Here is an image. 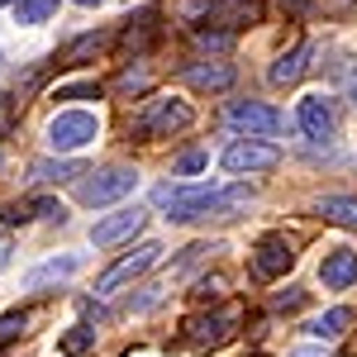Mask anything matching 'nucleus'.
<instances>
[{
  "instance_id": "f257e3e1",
  "label": "nucleus",
  "mask_w": 357,
  "mask_h": 357,
  "mask_svg": "<svg viewBox=\"0 0 357 357\" xmlns=\"http://www.w3.org/2000/svg\"><path fill=\"white\" fill-rule=\"evenodd\" d=\"M48 148L53 153H77V148H86V143H96L100 138V119L91 110H62L48 119Z\"/></svg>"
},
{
  "instance_id": "f03ea898",
  "label": "nucleus",
  "mask_w": 357,
  "mask_h": 357,
  "mask_svg": "<svg viewBox=\"0 0 357 357\" xmlns=\"http://www.w3.org/2000/svg\"><path fill=\"white\" fill-rule=\"evenodd\" d=\"M162 262V243H138L134 252H124L119 262H114L110 272H100V281H96V296H114V291H124L129 281H138L143 272H153Z\"/></svg>"
},
{
  "instance_id": "7ed1b4c3",
  "label": "nucleus",
  "mask_w": 357,
  "mask_h": 357,
  "mask_svg": "<svg viewBox=\"0 0 357 357\" xmlns=\"http://www.w3.org/2000/svg\"><path fill=\"white\" fill-rule=\"evenodd\" d=\"M138 186V172L134 167H105V172H96L91 181L77 186V200L91 205V210H100V205H114V200H124V195Z\"/></svg>"
},
{
  "instance_id": "20e7f679",
  "label": "nucleus",
  "mask_w": 357,
  "mask_h": 357,
  "mask_svg": "<svg viewBox=\"0 0 357 357\" xmlns=\"http://www.w3.org/2000/svg\"><path fill=\"white\" fill-rule=\"evenodd\" d=\"M191 119H195V110L186 100H148L143 114L134 119V134L138 138H167V134H176V129H186Z\"/></svg>"
},
{
  "instance_id": "39448f33",
  "label": "nucleus",
  "mask_w": 357,
  "mask_h": 357,
  "mask_svg": "<svg viewBox=\"0 0 357 357\" xmlns=\"http://www.w3.org/2000/svg\"><path fill=\"white\" fill-rule=\"evenodd\" d=\"M210 195H215V186H176V181H172V186H158L153 200L167 210L172 224H191V220H205Z\"/></svg>"
},
{
  "instance_id": "423d86ee",
  "label": "nucleus",
  "mask_w": 357,
  "mask_h": 357,
  "mask_svg": "<svg viewBox=\"0 0 357 357\" xmlns=\"http://www.w3.org/2000/svg\"><path fill=\"white\" fill-rule=\"evenodd\" d=\"M291 267H296V243L286 234L257 238V248H252V272L262 276V281H276V276H286Z\"/></svg>"
},
{
  "instance_id": "0eeeda50",
  "label": "nucleus",
  "mask_w": 357,
  "mask_h": 357,
  "mask_svg": "<svg viewBox=\"0 0 357 357\" xmlns=\"http://www.w3.org/2000/svg\"><path fill=\"white\" fill-rule=\"evenodd\" d=\"M143 224H148V210H143V205H119L114 215H105V220L91 229V243H96V248L124 243V238H134Z\"/></svg>"
},
{
  "instance_id": "6e6552de",
  "label": "nucleus",
  "mask_w": 357,
  "mask_h": 357,
  "mask_svg": "<svg viewBox=\"0 0 357 357\" xmlns=\"http://www.w3.org/2000/svg\"><path fill=\"white\" fill-rule=\"evenodd\" d=\"M276 162H281V153H276L272 143H262V138H248V143L224 148V172H234V176H243V172H272Z\"/></svg>"
},
{
  "instance_id": "1a4fd4ad",
  "label": "nucleus",
  "mask_w": 357,
  "mask_h": 357,
  "mask_svg": "<svg viewBox=\"0 0 357 357\" xmlns=\"http://www.w3.org/2000/svg\"><path fill=\"white\" fill-rule=\"evenodd\" d=\"M234 324H238V310L229 305V310H215V314H195L186 319V338H191L195 348H220L234 338Z\"/></svg>"
},
{
  "instance_id": "9d476101",
  "label": "nucleus",
  "mask_w": 357,
  "mask_h": 357,
  "mask_svg": "<svg viewBox=\"0 0 357 357\" xmlns=\"http://www.w3.org/2000/svg\"><path fill=\"white\" fill-rule=\"evenodd\" d=\"M229 124L243 129V134H252V138H272L276 129H281V114H276L272 105H262V100H234V105H229Z\"/></svg>"
},
{
  "instance_id": "9b49d317",
  "label": "nucleus",
  "mask_w": 357,
  "mask_h": 357,
  "mask_svg": "<svg viewBox=\"0 0 357 357\" xmlns=\"http://www.w3.org/2000/svg\"><path fill=\"white\" fill-rule=\"evenodd\" d=\"M296 119H301V134L310 138V143H329L333 129H338V119H333V105L324 100V96H305L301 110H296Z\"/></svg>"
},
{
  "instance_id": "f8f14e48",
  "label": "nucleus",
  "mask_w": 357,
  "mask_h": 357,
  "mask_svg": "<svg viewBox=\"0 0 357 357\" xmlns=\"http://www.w3.org/2000/svg\"><path fill=\"white\" fill-rule=\"evenodd\" d=\"M319 281H324L329 291H348L357 281V252L353 248H329L324 262H319Z\"/></svg>"
},
{
  "instance_id": "ddd939ff",
  "label": "nucleus",
  "mask_w": 357,
  "mask_h": 357,
  "mask_svg": "<svg viewBox=\"0 0 357 357\" xmlns=\"http://www.w3.org/2000/svg\"><path fill=\"white\" fill-rule=\"evenodd\" d=\"M82 267V252H62V257H48V262H38L33 272L24 276V291H48L57 281H67V276Z\"/></svg>"
},
{
  "instance_id": "4468645a",
  "label": "nucleus",
  "mask_w": 357,
  "mask_h": 357,
  "mask_svg": "<svg viewBox=\"0 0 357 357\" xmlns=\"http://www.w3.org/2000/svg\"><path fill=\"white\" fill-rule=\"evenodd\" d=\"M181 77H186L195 91H229V86H234V67L220 62V57H215V62H186Z\"/></svg>"
},
{
  "instance_id": "2eb2a0df",
  "label": "nucleus",
  "mask_w": 357,
  "mask_h": 357,
  "mask_svg": "<svg viewBox=\"0 0 357 357\" xmlns=\"http://www.w3.org/2000/svg\"><path fill=\"white\" fill-rule=\"evenodd\" d=\"M310 57H314V43H296L291 53H281L272 62V72H267V77H272V86H296L305 72H310Z\"/></svg>"
},
{
  "instance_id": "dca6fc26",
  "label": "nucleus",
  "mask_w": 357,
  "mask_h": 357,
  "mask_svg": "<svg viewBox=\"0 0 357 357\" xmlns=\"http://www.w3.org/2000/svg\"><path fill=\"white\" fill-rule=\"evenodd\" d=\"M248 205H252V186H224V191L210 195V205H205V220H234V215H243Z\"/></svg>"
},
{
  "instance_id": "f3484780",
  "label": "nucleus",
  "mask_w": 357,
  "mask_h": 357,
  "mask_svg": "<svg viewBox=\"0 0 357 357\" xmlns=\"http://www.w3.org/2000/svg\"><path fill=\"white\" fill-rule=\"evenodd\" d=\"M348 324H353V310H348V305H333V310H324L319 319H310L305 333H310V338H319V343H333V338H343V333H348Z\"/></svg>"
},
{
  "instance_id": "a211bd4d",
  "label": "nucleus",
  "mask_w": 357,
  "mask_h": 357,
  "mask_svg": "<svg viewBox=\"0 0 357 357\" xmlns=\"http://www.w3.org/2000/svg\"><path fill=\"white\" fill-rule=\"evenodd\" d=\"M314 215H324L329 224H343V229H357V195H319Z\"/></svg>"
},
{
  "instance_id": "6ab92c4d",
  "label": "nucleus",
  "mask_w": 357,
  "mask_h": 357,
  "mask_svg": "<svg viewBox=\"0 0 357 357\" xmlns=\"http://www.w3.org/2000/svg\"><path fill=\"white\" fill-rule=\"evenodd\" d=\"M29 176L38 181V186H53V181H72V176H86V167L82 162H72V158H48V162H33L29 167Z\"/></svg>"
},
{
  "instance_id": "aec40b11",
  "label": "nucleus",
  "mask_w": 357,
  "mask_h": 357,
  "mask_svg": "<svg viewBox=\"0 0 357 357\" xmlns=\"http://www.w3.org/2000/svg\"><path fill=\"white\" fill-rule=\"evenodd\" d=\"M158 33H162V29H158V15H143L138 24H129V29H124V38H119V43H124L129 53H143V48H148V43H153Z\"/></svg>"
},
{
  "instance_id": "412c9836",
  "label": "nucleus",
  "mask_w": 357,
  "mask_h": 357,
  "mask_svg": "<svg viewBox=\"0 0 357 357\" xmlns=\"http://www.w3.org/2000/svg\"><path fill=\"white\" fill-rule=\"evenodd\" d=\"M57 15V0H15V24H48Z\"/></svg>"
},
{
  "instance_id": "4be33fe9",
  "label": "nucleus",
  "mask_w": 357,
  "mask_h": 357,
  "mask_svg": "<svg viewBox=\"0 0 357 357\" xmlns=\"http://www.w3.org/2000/svg\"><path fill=\"white\" fill-rule=\"evenodd\" d=\"M105 48V33H82L77 43H67V53H62V67H82L86 57H96Z\"/></svg>"
},
{
  "instance_id": "5701e85b",
  "label": "nucleus",
  "mask_w": 357,
  "mask_h": 357,
  "mask_svg": "<svg viewBox=\"0 0 357 357\" xmlns=\"http://www.w3.org/2000/svg\"><path fill=\"white\" fill-rule=\"evenodd\" d=\"M24 329H29V310H10V314H0V348L15 343Z\"/></svg>"
},
{
  "instance_id": "b1692460",
  "label": "nucleus",
  "mask_w": 357,
  "mask_h": 357,
  "mask_svg": "<svg viewBox=\"0 0 357 357\" xmlns=\"http://www.w3.org/2000/svg\"><path fill=\"white\" fill-rule=\"evenodd\" d=\"M53 100H100V86L96 82H77V86H57Z\"/></svg>"
},
{
  "instance_id": "393cba45",
  "label": "nucleus",
  "mask_w": 357,
  "mask_h": 357,
  "mask_svg": "<svg viewBox=\"0 0 357 357\" xmlns=\"http://www.w3.org/2000/svg\"><path fill=\"white\" fill-rule=\"evenodd\" d=\"M148 86H153L148 72H124V77L114 82V91H119V96H134V91H148Z\"/></svg>"
},
{
  "instance_id": "a878e982",
  "label": "nucleus",
  "mask_w": 357,
  "mask_h": 357,
  "mask_svg": "<svg viewBox=\"0 0 357 357\" xmlns=\"http://www.w3.org/2000/svg\"><path fill=\"white\" fill-rule=\"evenodd\" d=\"M195 15H215V0H181V5H176V20L195 24Z\"/></svg>"
},
{
  "instance_id": "bb28decb",
  "label": "nucleus",
  "mask_w": 357,
  "mask_h": 357,
  "mask_svg": "<svg viewBox=\"0 0 357 357\" xmlns=\"http://www.w3.org/2000/svg\"><path fill=\"white\" fill-rule=\"evenodd\" d=\"M229 38H234V33H229V29H195V43H200V48H229Z\"/></svg>"
},
{
  "instance_id": "cd10ccee",
  "label": "nucleus",
  "mask_w": 357,
  "mask_h": 357,
  "mask_svg": "<svg viewBox=\"0 0 357 357\" xmlns=\"http://www.w3.org/2000/svg\"><path fill=\"white\" fill-rule=\"evenodd\" d=\"M91 333H96V329H86V324H77V333H67V338H62V353H82L86 343H91Z\"/></svg>"
},
{
  "instance_id": "c85d7f7f",
  "label": "nucleus",
  "mask_w": 357,
  "mask_h": 357,
  "mask_svg": "<svg viewBox=\"0 0 357 357\" xmlns=\"http://www.w3.org/2000/svg\"><path fill=\"white\" fill-rule=\"evenodd\" d=\"M205 162H210L205 153H186V158L176 162V176H195V172H205Z\"/></svg>"
},
{
  "instance_id": "c756f323",
  "label": "nucleus",
  "mask_w": 357,
  "mask_h": 357,
  "mask_svg": "<svg viewBox=\"0 0 357 357\" xmlns=\"http://www.w3.org/2000/svg\"><path fill=\"white\" fill-rule=\"evenodd\" d=\"M276 310H296V305H305V291H286V296H276Z\"/></svg>"
},
{
  "instance_id": "7c9ffc66",
  "label": "nucleus",
  "mask_w": 357,
  "mask_h": 357,
  "mask_svg": "<svg viewBox=\"0 0 357 357\" xmlns=\"http://www.w3.org/2000/svg\"><path fill=\"white\" fill-rule=\"evenodd\" d=\"M10 105H15V100H10V96H0V129H10Z\"/></svg>"
},
{
  "instance_id": "2f4dec72",
  "label": "nucleus",
  "mask_w": 357,
  "mask_h": 357,
  "mask_svg": "<svg viewBox=\"0 0 357 357\" xmlns=\"http://www.w3.org/2000/svg\"><path fill=\"white\" fill-rule=\"evenodd\" d=\"M281 10H291V15H305V10H310V0H281Z\"/></svg>"
},
{
  "instance_id": "473e14b6",
  "label": "nucleus",
  "mask_w": 357,
  "mask_h": 357,
  "mask_svg": "<svg viewBox=\"0 0 357 357\" xmlns=\"http://www.w3.org/2000/svg\"><path fill=\"white\" fill-rule=\"evenodd\" d=\"M296 357H329V353H324V348H301Z\"/></svg>"
},
{
  "instance_id": "72a5a7b5",
  "label": "nucleus",
  "mask_w": 357,
  "mask_h": 357,
  "mask_svg": "<svg viewBox=\"0 0 357 357\" xmlns=\"http://www.w3.org/2000/svg\"><path fill=\"white\" fill-rule=\"evenodd\" d=\"M10 262V238H0V267Z\"/></svg>"
},
{
  "instance_id": "f704fd0d",
  "label": "nucleus",
  "mask_w": 357,
  "mask_h": 357,
  "mask_svg": "<svg viewBox=\"0 0 357 357\" xmlns=\"http://www.w3.org/2000/svg\"><path fill=\"white\" fill-rule=\"evenodd\" d=\"M77 5H86V10H91V5H105V0H77Z\"/></svg>"
},
{
  "instance_id": "c9c22d12",
  "label": "nucleus",
  "mask_w": 357,
  "mask_h": 357,
  "mask_svg": "<svg viewBox=\"0 0 357 357\" xmlns=\"http://www.w3.org/2000/svg\"><path fill=\"white\" fill-rule=\"evenodd\" d=\"M0 167H5V153H0Z\"/></svg>"
}]
</instances>
